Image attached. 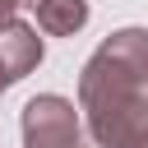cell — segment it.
Wrapping results in <instances>:
<instances>
[{"instance_id": "cell-1", "label": "cell", "mask_w": 148, "mask_h": 148, "mask_svg": "<svg viewBox=\"0 0 148 148\" xmlns=\"http://www.w3.org/2000/svg\"><path fill=\"white\" fill-rule=\"evenodd\" d=\"M79 111L92 148H148V28H120L88 56Z\"/></svg>"}, {"instance_id": "cell-2", "label": "cell", "mask_w": 148, "mask_h": 148, "mask_svg": "<svg viewBox=\"0 0 148 148\" xmlns=\"http://www.w3.org/2000/svg\"><path fill=\"white\" fill-rule=\"evenodd\" d=\"M18 130H23V148H88V139H83V116H79L74 102L60 97V92H37V97L23 106Z\"/></svg>"}, {"instance_id": "cell-3", "label": "cell", "mask_w": 148, "mask_h": 148, "mask_svg": "<svg viewBox=\"0 0 148 148\" xmlns=\"http://www.w3.org/2000/svg\"><path fill=\"white\" fill-rule=\"evenodd\" d=\"M42 37L32 23H18V18H5L0 23V92H9L18 79H28L37 65H42Z\"/></svg>"}, {"instance_id": "cell-4", "label": "cell", "mask_w": 148, "mask_h": 148, "mask_svg": "<svg viewBox=\"0 0 148 148\" xmlns=\"http://www.w3.org/2000/svg\"><path fill=\"white\" fill-rule=\"evenodd\" d=\"M32 14H37V28L51 32V37H74L83 23H88V0H28Z\"/></svg>"}, {"instance_id": "cell-5", "label": "cell", "mask_w": 148, "mask_h": 148, "mask_svg": "<svg viewBox=\"0 0 148 148\" xmlns=\"http://www.w3.org/2000/svg\"><path fill=\"white\" fill-rule=\"evenodd\" d=\"M18 5H23V0H0V23H5V18H14V9H18Z\"/></svg>"}]
</instances>
